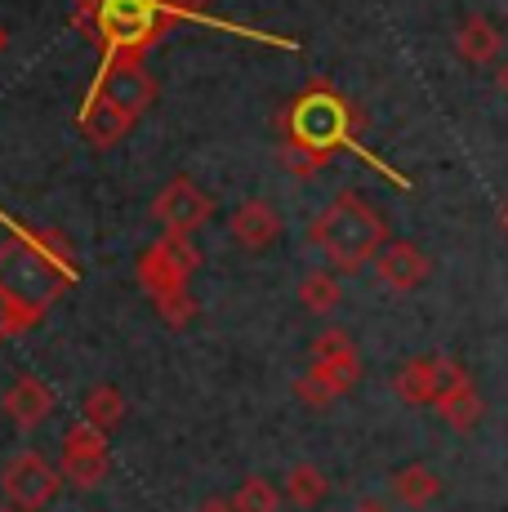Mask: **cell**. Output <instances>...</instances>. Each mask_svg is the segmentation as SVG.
Masks as SVG:
<instances>
[{
  "instance_id": "15",
  "label": "cell",
  "mask_w": 508,
  "mask_h": 512,
  "mask_svg": "<svg viewBox=\"0 0 508 512\" xmlns=\"http://www.w3.org/2000/svg\"><path fill=\"white\" fill-rule=\"evenodd\" d=\"M442 495V477L424 464H406L393 472V499L402 508H428L433 499Z\"/></svg>"
},
{
  "instance_id": "4",
  "label": "cell",
  "mask_w": 508,
  "mask_h": 512,
  "mask_svg": "<svg viewBox=\"0 0 508 512\" xmlns=\"http://www.w3.org/2000/svg\"><path fill=\"white\" fill-rule=\"evenodd\" d=\"M197 263H201V254H197V245L188 241V236H179V232H165L156 245H148V250L139 254V263H134V272H139V281H143V290L152 294H170V290H183L188 285V277L197 272Z\"/></svg>"
},
{
  "instance_id": "30",
  "label": "cell",
  "mask_w": 508,
  "mask_h": 512,
  "mask_svg": "<svg viewBox=\"0 0 508 512\" xmlns=\"http://www.w3.org/2000/svg\"><path fill=\"white\" fill-rule=\"evenodd\" d=\"M0 512H23V508H14V504H9V508H0Z\"/></svg>"
},
{
  "instance_id": "6",
  "label": "cell",
  "mask_w": 508,
  "mask_h": 512,
  "mask_svg": "<svg viewBox=\"0 0 508 512\" xmlns=\"http://www.w3.org/2000/svg\"><path fill=\"white\" fill-rule=\"evenodd\" d=\"M464 379H468V370L459 366L455 357H442V352H433V357L406 361V366L397 370L393 388H397V397H402L406 406H433L437 410V401H442L451 388H459Z\"/></svg>"
},
{
  "instance_id": "7",
  "label": "cell",
  "mask_w": 508,
  "mask_h": 512,
  "mask_svg": "<svg viewBox=\"0 0 508 512\" xmlns=\"http://www.w3.org/2000/svg\"><path fill=\"white\" fill-rule=\"evenodd\" d=\"M90 98H107L112 107H121L125 116L139 121V116L156 103V81H152L148 67H143V58H107Z\"/></svg>"
},
{
  "instance_id": "22",
  "label": "cell",
  "mask_w": 508,
  "mask_h": 512,
  "mask_svg": "<svg viewBox=\"0 0 508 512\" xmlns=\"http://www.w3.org/2000/svg\"><path fill=\"white\" fill-rule=\"evenodd\" d=\"M277 508H281V495L263 477L241 481V490L232 495V512H277Z\"/></svg>"
},
{
  "instance_id": "18",
  "label": "cell",
  "mask_w": 508,
  "mask_h": 512,
  "mask_svg": "<svg viewBox=\"0 0 508 512\" xmlns=\"http://www.w3.org/2000/svg\"><path fill=\"white\" fill-rule=\"evenodd\" d=\"M348 388H353V383H348L339 370L321 366V361H312V370H308L304 379L295 383L299 401H308V406H330V401H335V397H344Z\"/></svg>"
},
{
  "instance_id": "25",
  "label": "cell",
  "mask_w": 508,
  "mask_h": 512,
  "mask_svg": "<svg viewBox=\"0 0 508 512\" xmlns=\"http://www.w3.org/2000/svg\"><path fill=\"white\" fill-rule=\"evenodd\" d=\"M197 512H232V499H210V504L197 508Z\"/></svg>"
},
{
  "instance_id": "21",
  "label": "cell",
  "mask_w": 508,
  "mask_h": 512,
  "mask_svg": "<svg viewBox=\"0 0 508 512\" xmlns=\"http://www.w3.org/2000/svg\"><path fill=\"white\" fill-rule=\"evenodd\" d=\"M326 477H321V468H312V464H295L286 472V486H281V495L290 499V504H299V508H312V504H321L326 499Z\"/></svg>"
},
{
  "instance_id": "23",
  "label": "cell",
  "mask_w": 508,
  "mask_h": 512,
  "mask_svg": "<svg viewBox=\"0 0 508 512\" xmlns=\"http://www.w3.org/2000/svg\"><path fill=\"white\" fill-rule=\"evenodd\" d=\"M156 312H161V321L165 326H188L192 317H197V299L188 294V285L183 290H170V294H156Z\"/></svg>"
},
{
  "instance_id": "20",
  "label": "cell",
  "mask_w": 508,
  "mask_h": 512,
  "mask_svg": "<svg viewBox=\"0 0 508 512\" xmlns=\"http://www.w3.org/2000/svg\"><path fill=\"white\" fill-rule=\"evenodd\" d=\"M339 299H344V290H339L335 272H308L304 281H299V303L312 312V317H326V312L339 308Z\"/></svg>"
},
{
  "instance_id": "13",
  "label": "cell",
  "mask_w": 508,
  "mask_h": 512,
  "mask_svg": "<svg viewBox=\"0 0 508 512\" xmlns=\"http://www.w3.org/2000/svg\"><path fill=\"white\" fill-rule=\"evenodd\" d=\"M500 49H504V36H500V27H495L486 14H468L464 23H459L455 54L464 58L468 67H491L495 58H500Z\"/></svg>"
},
{
  "instance_id": "2",
  "label": "cell",
  "mask_w": 508,
  "mask_h": 512,
  "mask_svg": "<svg viewBox=\"0 0 508 512\" xmlns=\"http://www.w3.org/2000/svg\"><path fill=\"white\" fill-rule=\"evenodd\" d=\"M308 241L330 259L335 272H357L388 245V223L361 192H339L330 210L308 228Z\"/></svg>"
},
{
  "instance_id": "3",
  "label": "cell",
  "mask_w": 508,
  "mask_h": 512,
  "mask_svg": "<svg viewBox=\"0 0 508 512\" xmlns=\"http://www.w3.org/2000/svg\"><path fill=\"white\" fill-rule=\"evenodd\" d=\"M170 18V0H76V23L107 58H143Z\"/></svg>"
},
{
  "instance_id": "28",
  "label": "cell",
  "mask_w": 508,
  "mask_h": 512,
  "mask_svg": "<svg viewBox=\"0 0 508 512\" xmlns=\"http://www.w3.org/2000/svg\"><path fill=\"white\" fill-rule=\"evenodd\" d=\"M500 228H504V232H508V201H504V205H500Z\"/></svg>"
},
{
  "instance_id": "8",
  "label": "cell",
  "mask_w": 508,
  "mask_h": 512,
  "mask_svg": "<svg viewBox=\"0 0 508 512\" xmlns=\"http://www.w3.org/2000/svg\"><path fill=\"white\" fill-rule=\"evenodd\" d=\"M210 214H214V201L192 179H183V174L165 183L152 201V219L161 223L165 232H179V236H192Z\"/></svg>"
},
{
  "instance_id": "12",
  "label": "cell",
  "mask_w": 508,
  "mask_h": 512,
  "mask_svg": "<svg viewBox=\"0 0 508 512\" xmlns=\"http://www.w3.org/2000/svg\"><path fill=\"white\" fill-rule=\"evenodd\" d=\"M50 410H54V392H50V383L36 379V374L14 379V388L5 392V419L23 432L41 428V423L50 419Z\"/></svg>"
},
{
  "instance_id": "10",
  "label": "cell",
  "mask_w": 508,
  "mask_h": 512,
  "mask_svg": "<svg viewBox=\"0 0 508 512\" xmlns=\"http://www.w3.org/2000/svg\"><path fill=\"white\" fill-rule=\"evenodd\" d=\"M375 272H379V281H384L388 290L406 294V290H419V285L428 281L433 263H428V254L419 250L415 241H388L384 250H379V259H375Z\"/></svg>"
},
{
  "instance_id": "5",
  "label": "cell",
  "mask_w": 508,
  "mask_h": 512,
  "mask_svg": "<svg viewBox=\"0 0 508 512\" xmlns=\"http://www.w3.org/2000/svg\"><path fill=\"white\" fill-rule=\"evenodd\" d=\"M58 486H63L58 468H50V459L36 455V450H18V455L5 464V472H0V490H5V499L23 512L50 508Z\"/></svg>"
},
{
  "instance_id": "11",
  "label": "cell",
  "mask_w": 508,
  "mask_h": 512,
  "mask_svg": "<svg viewBox=\"0 0 508 512\" xmlns=\"http://www.w3.org/2000/svg\"><path fill=\"white\" fill-rule=\"evenodd\" d=\"M228 232H232V241L241 245V250H268L272 241L281 236V214L272 210L268 201H241L237 210H232V219H228Z\"/></svg>"
},
{
  "instance_id": "17",
  "label": "cell",
  "mask_w": 508,
  "mask_h": 512,
  "mask_svg": "<svg viewBox=\"0 0 508 512\" xmlns=\"http://www.w3.org/2000/svg\"><path fill=\"white\" fill-rule=\"evenodd\" d=\"M312 361H321V366L339 370L348 383H357V374H361L357 343L348 339L344 330H326V334H317V343H312Z\"/></svg>"
},
{
  "instance_id": "9",
  "label": "cell",
  "mask_w": 508,
  "mask_h": 512,
  "mask_svg": "<svg viewBox=\"0 0 508 512\" xmlns=\"http://www.w3.org/2000/svg\"><path fill=\"white\" fill-rule=\"evenodd\" d=\"M63 477L72 486L90 490L107 477V441H103V428H94L90 419L72 423L63 437Z\"/></svg>"
},
{
  "instance_id": "19",
  "label": "cell",
  "mask_w": 508,
  "mask_h": 512,
  "mask_svg": "<svg viewBox=\"0 0 508 512\" xmlns=\"http://www.w3.org/2000/svg\"><path fill=\"white\" fill-rule=\"evenodd\" d=\"M81 415L90 419L94 428L112 432L116 423L125 419V397H121V388H112V383H94V388L85 392V401H81Z\"/></svg>"
},
{
  "instance_id": "24",
  "label": "cell",
  "mask_w": 508,
  "mask_h": 512,
  "mask_svg": "<svg viewBox=\"0 0 508 512\" xmlns=\"http://www.w3.org/2000/svg\"><path fill=\"white\" fill-rule=\"evenodd\" d=\"M210 5H214V0H170V9H174L179 18H201Z\"/></svg>"
},
{
  "instance_id": "14",
  "label": "cell",
  "mask_w": 508,
  "mask_h": 512,
  "mask_svg": "<svg viewBox=\"0 0 508 512\" xmlns=\"http://www.w3.org/2000/svg\"><path fill=\"white\" fill-rule=\"evenodd\" d=\"M134 130V116H125L121 107H112L107 98H90L81 112V134L90 139L99 152H107V147H116L125 139V134Z\"/></svg>"
},
{
  "instance_id": "1",
  "label": "cell",
  "mask_w": 508,
  "mask_h": 512,
  "mask_svg": "<svg viewBox=\"0 0 508 512\" xmlns=\"http://www.w3.org/2000/svg\"><path fill=\"white\" fill-rule=\"evenodd\" d=\"M281 130H286L290 165L299 170V179H308L312 170H321L330 161V152L353 147V112L326 81H317L281 116Z\"/></svg>"
},
{
  "instance_id": "27",
  "label": "cell",
  "mask_w": 508,
  "mask_h": 512,
  "mask_svg": "<svg viewBox=\"0 0 508 512\" xmlns=\"http://www.w3.org/2000/svg\"><path fill=\"white\" fill-rule=\"evenodd\" d=\"M357 512H388V508H384V504H375V499H366V504H361Z\"/></svg>"
},
{
  "instance_id": "29",
  "label": "cell",
  "mask_w": 508,
  "mask_h": 512,
  "mask_svg": "<svg viewBox=\"0 0 508 512\" xmlns=\"http://www.w3.org/2000/svg\"><path fill=\"white\" fill-rule=\"evenodd\" d=\"M5 49H9V32H5V27H0V54H5Z\"/></svg>"
},
{
  "instance_id": "16",
  "label": "cell",
  "mask_w": 508,
  "mask_h": 512,
  "mask_svg": "<svg viewBox=\"0 0 508 512\" xmlns=\"http://www.w3.org/2000/svg\"><path fill=\"white\" fill-rule=\"evenodd\" d=\"M437 415L451 423L455 432H473L477 423H482L486 406H482V392L473 388V379H464L459 388H451L442 401H437Z\"/></svg>"
},
{
  "instance_id": "26",
  "label": "cell",
  "mask_w": 508,
  "mask_h": 512,
  "mask_svg": "<svg viewBox=\"0 0 508 512\" xmlns=\"http://www.w3.org/2000/svg\"><path fill=\"white\" fill-rule=\"evenodd\" d=\"M495 85H500V94L508 98V63H500V72H495Z\"/></svg>"
}]
</instances>
